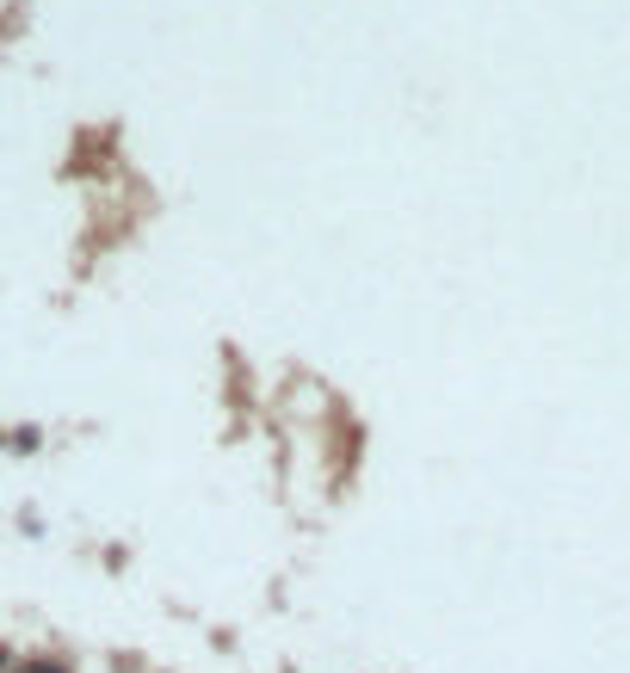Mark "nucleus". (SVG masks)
I'll return each instance as SVG.
<instances>
[{
    "instance_id": "obj_1",
    "label": "nucleus",
    "mask_w": 630,
    "mask_h": 673,
    "mask_svg": "<svg viewBox=\"0 0 630 673\" xmlns=\"http://www.w3.org/2000/svg\"><path fill=\"white\" fill-rule=\"evenodd\" d=\"M20 673H62V668H50V661H32V668H20Z\"/></svg>"
}]
</instances>
